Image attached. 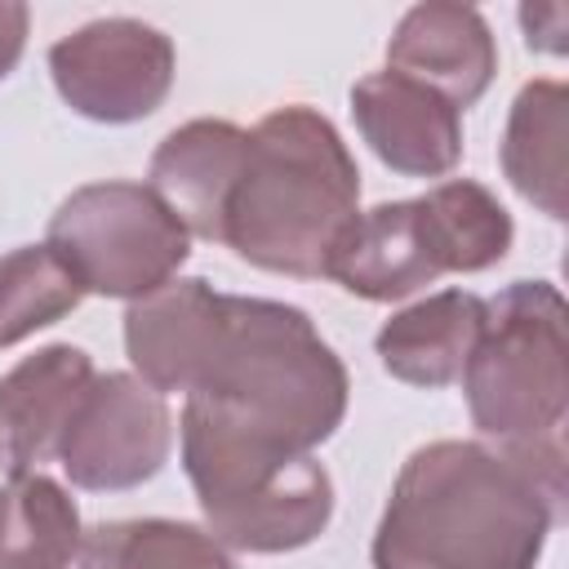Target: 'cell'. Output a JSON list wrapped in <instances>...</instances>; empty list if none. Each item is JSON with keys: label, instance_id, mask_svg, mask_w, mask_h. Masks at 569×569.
Here are the masks:
<instances>
[{"label": "cell", "instance_id": "13", "mask_svg": "<svg viewBox=\"0 0 569 569\" xmlns=\"http://www.w3.org/2000/svg\"><path fill=\"white\" fill-rule=\"evenodd\" d=\"M249 129L231 120H187L182 129L164 133V142L151 156L147 187L178 213V222L218 244L222 204L231 196V182L244 160Z\"/></svg>", "mask_w": 569, "mask_h": 569}, {"label": "cell", "instance_id": "1", "mask_svg": "<svg viewBox=\"0 0 569 569\" xmlns=\"http://www.w3.org/2000/svg\"><path fill=\"white\" fill-rule=\"evenodd\" d=\"M124 351L138 378L222 413L236 427L311 453L342 418L351 378L302 307L218 293L187 276L129 302Z\"/></svg>", "mask_w": 569, "mask_h": 569}, {"label": "cell", "instance_id": "4", "mask_svg": "<svg viewBox=\"0 0 569 569\" xmlns=\"http://www.w3.org/2000/svg\"><path fill=\"white\" fill-rule=\"evenodd\" d=\"M182 467L204 511V529L236 551L280 556L316 542L333 520L329 471L271 436L182 405Z\"/></svg>", "mask_w": 569, "mask_h": 569}, {"label": "cell", "instance_id": "11", "mask_svg": "<svg viewBox=\"0 0 569 569\" xmlns=\"http://www.w3.org/2000/svg\"><path fill=\"white\" fill-rule=\"evenodd\" d=\"M98 369L89 351L71 342L40 347L22 356L0 378V471L22 476L40 471V462L58 458V445L93 387Z\"/></svg>", "mask_w": 569, "mask_h": 569}, {"label": "cell", "instance_id": "16", "mask_svg": "<svg viewBox=\"0 0 569 569\" xmlns=\"http://www.w3.org/2000/svg\"><path fill=\"white\" fill-rule=\"evenodd\" d=\"M76 498L44 471L0 485V569H71L80 556Z\"/></svg>", "mask_w": 569, "mask_h": 569}, {"label": "cell", "instance_id": "2", "mask_svg": "<svg viewBox=\"0 0 569 569\" xmlns=\"http://www.w3.org/2000/svg\"><path fill=\"white\" fill-rule=\"evenodd\" d=\"M565 507V449L431 440L382 507L373 569H538Z\"/></svg>", "mask_w": 569, "mask_h": 569}, {"label": "cell", "instance_id": "19", "mask_svg": "<svg viewBox=\"0 0 569 569\" xmlns=\"http://www.w3.org/2000/svg\"><path fill=\"white\" fill-rule=\"evenodd\" d=\"M520 27H525V44L538 53H565V36H569V9L560 0L547 4H520Z\"/></svg>", "mask_w": 569, "mask_h": 569}, {"label": "cell", "instance_id": "5", "mask_svg": "<svg viewBox=\"0 0 569 569\" xmlns=\"http://www.w3.org/2000/svg\"><path fill=\"white\" fill-rule=\"evenodd\" d=\"M516 240L511 213L471 178L436 182L418 200L373 204L351 218L325 276L365 302H400L449 271H485Z\"/></svg>", "mask_w": 569, "mask_h": 569}, {"label": "cell", "instance_id": "14", "mask_svg": "<svg viewBox=\"0 0 569 569\" xmlns=\"http://www.w3.org/2000/svg\"><path fill=\"white\" fill-rule=\"evenodd\" d=\"M480 329H485V298L471 289H440L396 311L378 329L373 351L396 382L436 391L462 378Z\"/></svg>", "mask_w": 569, "mask_h": 569}, {"label": "cell", "instance_id": "7", "mask_svg": "<svg viewBox=\"0 0 569 569\" xmlns=\"http://www.w3.org/2000/svg\"><path fill=\"white\" fill-rule=\"evenodd\" d=\"M49 253L84 293L138 302L191 258V231L147 182H89L71 191L44 231Z\"/></svg>", "mask_w": 569, "mask_h": 569}, {"label": "cell", "instance_id": "6", "mask_svg": "<svg viewBox=\"0 0 569 569\" xmlns=\"http://www.w3.org/2000/svg\"><path fill=\"white\" fill-rule=\"evenodd\" d=\"M480 436L498 445L560 440L569 409V311L551 280H516L485 298V329L462 369Z\"/></svg>", "mask_w": 569, "mask_h": 569}, {"label": "cell", "instance_id": "18", "mask_svg": "<svg viewBox=\"0 0 569 569\" xmlns=\"http://www.w3.org/2000/svg\"><path fill=\"white\" fill-rule=\"evenodd\" d=\"M84 289L49 253V244H22L0 258V347L58 325L80 307Z\"/></svg>", "mask_w": 569, "mask_h": 569}, {"label": "cell", "instance_id": "9", "mask_svg": "<svg viewBox=\"0 0 569 569\" xmlns=\"http://www.w3.org/2000/svg\"><path fill=\"white\" fill-rule=\"evenodd\" d=\"M169 449L173 413L164 396L138 373H98L58 445V462L76 489L120 493L160 476Z\"/></svg>", "mask_w": 569, "mask_h": 569}, {"label": "cell", "instance_id": "3", "mask_svg": "<svg viewBox=\"0 0 569 569\" xmlns=\"http://www.w3.org/2000/svg\"><path fill=\"white\" fill-rule=\"evenodd\" d=\"M360 213V169L342 133L316 107L267 111L244 142L222 204L218 244L249 267L320 280L333 244Z\"/></svg>", "mask_w": 569, "mask_h": 569}, {"label": "cell", "instance_id": "10", "mask_svg": "<svg viewBox=\"0 0 569 569\" xmlns=\"http://www.w3.org/2000/svg\"><path fill=\"white\" fill-rule=\"evenodd\" d=\"M351 116L369 151L391 173L445 178L462 160V111L400 71H369L356 80Z\"/></svg>", "mask_w": 569, "mask_h": 569}, {"label": "cell", "instance_id": "8", "mask_svg": "<svg viewBox=\"0 0 569 569\" xmlns=\"http://www.w3.org/2000/svg\"><path fill=\"white\" fill-rule=\"evenodd\" d=\"M58 98L98 124H133L173 89V44L142 18H98L49 49Z\"/></svg>", "mask_w": 569, "mask_h": 569}, {"label": "cell", "instance_id": "20", "mask_svg": "<svg viewBox=\"0 0 569 569\" xmlns=\"http://www.w3.org/2000/svg\"><path fill=\"white\" fill-rule=\"evenodd\" d=\"M27 27H31V9L18 0H0V80L18 67L27 49Z\"/></svg>", "mask_w": 569, "mask_h": 569}, {"label": "cell", "instance_id": "17", "mask_svg": "<svg viewBox=\"0 0 569 569\" xmlns=\"http://www.w3.org/2000/svg\"><path fill=\"white\" fill-rule=\"evenodd\" d=\"M80 569H236L231 551L187 520H102L80 538Z\"/></svg>", "mask_w": 569, "mask_h": 569}, {"label": "cell", "instance_id": "12", "mask_svg": "<svg viewBox=\"0 0 569 569\" xmlns=\"http://www.w3.org/2000/svg\"><path fill=\"white\" fill-rule=\"evenodd\" d=\"M387 71H400L467 111L498 76V44L480 9L427 0L396 22L387 40Z\"/></svg>", "mask_w": 569, "mask_h": 569}, {"label": "cell", "instance_id": "15", "mask_svg": "<svg viewBox=\"0 0 569 569\" xmlns=\"http://www.w3.org/2000/svg\"><path fill=\"white\" fill-rule=\"evenodd\" d=\"M565 142H569V89L560 80H529L507 111L498 160L516 196H525L533 209H542L556 222H565L569 213Z\"/></svg>", "mask_w": 569, "mask_h": 569}]
</instances>
